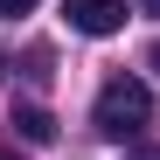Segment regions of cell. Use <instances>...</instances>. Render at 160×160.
I'll use <instances>...</instances> for the list:
<instances>
[{"instance_id": "1", "label": "cell", "mask_w": 160, "mask_h": 160, "mask_svg": "<svg viewBox=\"0 0 160 160\" xmlns=\"http://www.w3.org/2000/svg\"><path fill=\"white\" fill-rule=\"evenodd\" d=\"M91 125L104 132V139H139V132L153 125V91L139 84V77H104V91H98V104H91Z\"/></svg>"}, {"instance_id": "2", "label": "cell", "mask_w": 160, "mask_h": 160, "mask_svg": "<svg viewBox=\"0 0 160 160\" xmlns=\"http://www.w3.org/2000/svg\"><path fill=\"white\" fill-rule=\"evenodd\" d=\"M77 35H118L125 28V0H63Z\"/></svg>"}, {"instance_id": "3", "label": "cell", "mask_w": 160, "mask_h": 160, "mask_svg": "<svg viewBox=\"0 0 160 160\" xmlns=\"http://www.w3.org/2000/svg\"><path fill=\"white\" fill-rule=\"evenodd\" d=\"M14 132H21L28 146H42V139H56V118H49L42 104H21V112H14Z\"/></svg>"}, {"instance_id": "4", "label": "cell", "mask_w": 160, "mask_h": 160, "mask_svg": "<svg viewBox=\"0 0 160 160\" xmlns=\"http://www.w3.org/2000/svg\"><path fill=\"white\" fill-rule=\"evenodd\" d=\"M0 14H7V21L14 14H35V0H0Z\"/></svg>"}, {"instance_id": "5", "label": "cell", "mask_w": 160, "mask_h": 160, "mask_svg": "<svg viewBox=\"0 0 160 160\" xmlns=\"http://www.w3.org/2000/svg\"><path fill=\"white\" fill-rule=\"evenodd\" d=\"M146 63H153V70H160V42H153V49H146Z\"/></svg>"}, {"instance_id": "6", "label": "cell", "mask_w": 160, "mask_h": 160, "mask_svg": "<svg viewBox=\"0 0 160 160\" xmlns=\"http://www.w3.org/2000/svg\"><path fill=\"white\" fill-rule=\"evenodd\" d=\"M132 160H160V146H146V153H132Z\"/></svg>"}, {"instance_id": "7", "label": "cell", "mask_w": 160, "mask_h": 160, "mask_svg": "<svg viewBox=\"0 0 160 160\" xmlns=\"http://www.w3.org/2000/svg\"><path fill=\"white\" fill-rule=\"evenodd\" d=\"M139 7H146V14H160V0H139Z\"/></svg>"}, {"instance_id": "8", "label": "cell", "mask_w": 160, "mask_h": 160, "mask_svg": "<svg viewBox=\"0 0 160 160\" xmlns=\"http://www.w3.org/2000/svg\"><path fill=\"white\" fill-rule=\"evenodd\" d=\"M0 160H21V153H14V146H7V153H0Z\"/></svg>"}]
</instances>
